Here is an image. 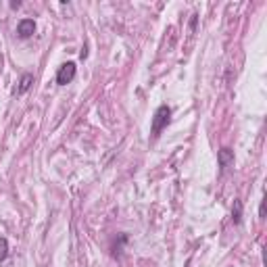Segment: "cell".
<instances>
[{
  "instance_id": "6da1fadb",
  "label": "cell",
  "mask_w": 267,
  "mask_h": 267,
  "mask_svg": "<svg viewBox=\"0 0 267 267\" xmlns=\"http://www.w3.org/2000/svg\"><path fill=\"white\" fill-rule=\"evenodd\" d=\"M169 119H171V109L167 105H161L153 117V136H159L165 125L169 123Z\"/></svg>"
},
{
  "instance_id": "7a4b0ae2",
  "label": "cell",
  "mask_w": 267,
  "mask_h": 267,
  "mask_svg": "<svg viewBox=\"0 0 267 267\" xmlns=\"http://www.w3.org/2000/svg\"><path fill=\"white\" fill-rule=\"evenodd\" d=\"M75 71H77V67H75V63H71V61L65 63V65H61L59 71H57V84L59 86H67L69 82H73Z\"/></svg>"
},
{
  "instance_id": "3957f363",
  "label": "cell",
  "mask_w": 267,
  "mask_h": 267,
  "mask_svg": "<svg viewBox=\"0 0 267 267\" xmlns=\"http://www.w3.org/2000/svg\"><path fill=\"white\" fill-rule=\"evenodd\" d=\"M36 31V21L34 19H21L17 25V36L19 38H29Z\"/></svg>"
},
{
  "instance_id": "277c9868",
  "label": "cell",
  "mask_w": 267,
  "mask_h": 267,
  "mask_svg": "<svg viewBox=\"0 0 267 267\" xmlns=\"http://www.w3.org/2000/svg\"><path fill=\"white\" fill-rule=\"evenodd\" d=\"M217 161H219V169L225 171L234 163V153L230 151V148H222V151L217 153Z\"/></svg>"
},
{
  "instance_id": "5b68a950",
  "label": "cell",
  "mask_w": 267,
  "mask_h": 267,
  "mask_svg": "<svg viewBox=\"0 0 267 267\" xmlns=\"http://www.w3.org/2000/svg\"><path fill=\"white\" fill-rule=\"evenodd\" d=\"M31 84H34V75H31V73H23L21 82H19V88H17V94H25L31 88Z\"/></svg>"
},
{
  "instance_id": "8992f818",
  "label": "cell",
  "mask_w": 267,
  "mask_h": 267,
  "mask_svg": "<svg viewBox=\"0 0 267 267\" xmlns=\"http://www.w3.org/2000/svg\"><path fill=\"white\" fill-rule=\"evenodd\" d=\"M232 222L240 223L242 222V200H234V209H232Z\"/></svg>"
},
{
  "instance_id": "52a82bcc",
  "label": "cell",
  "mask_w": 267,
  "mask_h": 267,
  "mask_svg": "<svg viewBox=\"0 0 267 267\" xmlns=\"http://www.w3.org/2000/svg\"><path fill=\"white\" fill-rule=\"evenodd\" d=\"M6 257H9V242L6 238H0V261H4Z\"/></svg>"
},
{
  "instance_id": "ba28073f",
  "label": "cell",
  "mask_w": 267,
  "mask_h": 267,
  "mask_svg": "<svg viewBox=\"0 0 267 267\" xmlns=\"http://www.w3.org/2000/svg\"><path fill=\"white\" fill-rule=\"evenodd\" d=\"M259 217L265 219V200H261V207H259Z\"/></svg>"
},
{
  "instance_id": "9c48e42d",
  "label": "cell",
  "mask_w": 267,
  "mask_h": 267,
  "mask_svg": "<svg viewBox=\"0 0 267 267\" xmlns=\"http://www.w3.org/2000/svg\"><path fill=\"white\" fill-rule=\"evenodd\" d=\"M194 27H196V15H192V19H190V29L194 31Z\"/></svg>"
}]
</instances>
